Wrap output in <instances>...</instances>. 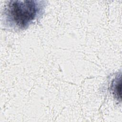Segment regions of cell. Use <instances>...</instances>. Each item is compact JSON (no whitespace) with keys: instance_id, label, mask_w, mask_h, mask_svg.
<instances>
[{"instance_id":"cell-1","label":"cell","mask_w":122,"mask_h":122,"mask_svg":"<svg viewBox=\"0 0 122 122\" xmlns=\"http://www.w3.org/2000/svg\"><path fill=\"white\" fill-rule=\"evenodd\" d=\"M45 0H10L2 14L3 26L8 30H21L40 19L44 12Z\"/></svg>"}]
</instances>
